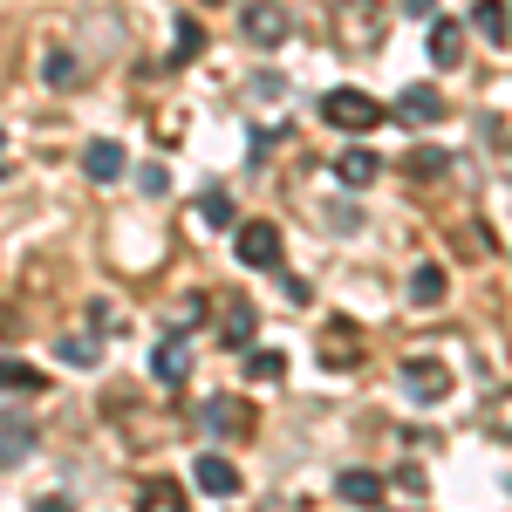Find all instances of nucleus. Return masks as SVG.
Instances as JSON below:
<instances>
[{
    "label": "nucleus",
    "instance_id": "f257e3e1",
    "mask_svg": "<svg viewBox=\"0 0 512 512\" xmlns=\"http://www.w3.org/2000/svg\"><path fill=\"white\" fill-rule=\"evenodd\" d=\"M383 35H390L383 0H342L335 7V48L342 55H369V48H383Z\"/></svg>",
    "mask_w": 512,
    "mask_h": 512
},
{
    "label": "nucleus",
    "instance_id": "f03ea898",
    "mask_svg": "<svg viewBox=\"0 0 512 512\" xmlns=\"http://www.w3.org/2000/svg\"><path fill=\"white\" fill-rule=\"evenodd\" d=\"M321 123H335V130L362 137V130L383 123V103H376L369 89H328V96H321Z\"/></svg>",
    "mask_w": 512,
    "mask_h": 512
},
{
    "label": "nucleus",
    "instance_id": "7ed1b4c3",
    "mask_svg": "<svg viewBox=\"0 0 512 512\" xmlns=\"http://www.w3.org/2000/svg\"><path fill=\"white\" fill-rule=\"evenodd\" d=\"M403 390L417 396L424 410H437V403L451 396V369H444L437 355H410V362H403Z\"/></svg>",
    "mask_w": 512,
    "mask_h": 512
},
{
    "label": "nucleus",
    "instance_id": "20e7f679",
    "mask_svg": "<svg viewBox=\"0 0 512 512\" xmlns=\"http://www.w3.org/2000/svg\"><path fill=\"white\" fill-rule=\"evenodd\" d=\"M233 253H239V267H280V226L246 219V226L233 233Z\"/></svg>",
    "mask_w": 512,
    "mask_h": 512
},
{
    "label": "nucleus",
    "instance_id": "39448f33",
    "mask_svg": "<svg viewBox=\"0 0 512 512\" xmlns=\"http://www.w3.org/2000/svg\"><path fill=\"white\" fill-rule=\"evenodd\" d=\"M315 355H321V369H355V362H362V328H355V321H328Z\"/></svg>",
    "mask_w": 512,
    "mask_h": 512
},
{
    "label": "nucleus",
    "instance_id": "423d86ee",
    "mask_svg": "<svg viewBox=\"0 0 512 512\" xmlns=\"http://www.w3.org/2000/svg\"><path fill=\"white\" fill-rule=\"evenodd\" d=\"M151 376H158L164 390H178V383L192 376V342H185V335H164L158 349H151Z\"/></svg>",
    "mask_w": 512,
    "mask_h": 512
},
{
    "label": "nucleus",
    "instance_id": "0eeeda50",
    "mask_svg": "<svg viewBox=\"0 0 512 512\" xmlns=\"http://www.w3.org/2000/svg\"><path fill=\"white\" fill-rule=\"evenodd\" d=\"M35 417L28 410H0V465H21L28 451H35Z\"/></svg>",
    "mask_w": 512,
    "mask_h": 512
},
{
    "label": "nucleus",
    "instance_id": "6e6552de",
    "mask_svg": "<svg viewBox=\"0 0 512 512\" xmlns=\"http://www.w3.org/2000/svg\"><path fill=\"white\" fill-rule=\"evenodd\" d=\"M239 28H246V41H253V48H280V41H287V14H280L274 0H253Z\"/></svg>",
    "mask_w": 512,
    "mask_h": 512
},
{
    "label": "nucleus",
    "instance_id": "1a4fd4ad",
    "mask_svg": "<svg viewBox=\"0 0 512 512\" xmlns=\"http://www.w3.org/2000/svg\"><path fill=\"white\" fill-rule=\"evenodd\" d=\"M192 478H198V492H212V499H233V492H239V465H233V458H219V451H198Z\"/></svg>",
    "mask_w": 512,
    "mask_h": 512
},
{
    "label": "nucleus",
    "instance_id": "9d476101",
    "mask_svg": "<svg viewBox=\"0 0 512 512\" xmlns=\"http://www.w3.org/2000/svg\"><path fill=\"white\" fill-rule=\"evenodd\" d=\"M403 294H410V308H444V294H451V287H444V267H437V260H417Z\"/></svg>",
    "mask_w": 512,
    "mask_h": 512
},
{
    "label": "nucleus",
    "instance_id": "9b49d317",
    "mask_svg": "<svg viewBox=\"0 0 512 512\" xmlns=\"http://www.w3.org/2000/svg\"><path fill=\"white\" fill-rule=\"evenodd\" d=\"M396 117H403V123H437V117H444V96H437L431 82H410V89L396 96Z\"/></svg>",
    "mask_w": 512,
    "mask_h": 512
},
{
    "label": "nucleus",
    "instance_id": "f8f14e48",
    "mask_svg": "<svg viewBox=\"0 0 512 512\" xmlns=\"http://www.w3.org/2000/svg\"><path fill=\"white\" fill-rule=\"evenodd\" d=\"M458 55H465V28L444 21V14H431V62L437 69H458Z\"/></svg>",
    "mask_w": 512,
    "mask_h": 512
},
{
    "label": "nucleus",
    "instance_id": "ddd939ff",
    "mask_svg": "<svg viewBox=\"0 0 512 512\" xmlns=\"http://www.w3.org/2000/svg\"><path fill=\"white\" fill-rule=\"evenodd\" d=\"M82 171H89L96 185H110V178H123V144H110V137H96V144L82 151Z\"/></svg>",
    "mask_w": 512,
    "mask_h": 512
},
{
    "label": "nucleus",
    "instance_id": "4468645a",
    "mask_svg": "<svg viewBox=\"0 0 512 512\" xmlns=\"http://www.w3.org/2000/svg\"><path fill=\"white\" fill-rule=\"evenodd\" d=\"M335 171H342V185H349V192H369V185L383 178L376 151H342V164H335Z\"/></svg>",
    "mask_w": 512,
    "mask_h": 512
},
{
    "label": "nucleus",
    "instance_id": "2eb2a0df",
    "mask_svg": "<svg viewBox=\"0 0 512 512\" xmlns=\"http://www.w3.org/2000/svg\"><path fill=\"white\" fill-rule=\"evenodd\" d=\"M205 431H219V437L246 431V403H239V396H212V403H205Z\"/></svg>",
    "mask_w": 512,
    "mask_h": 512
},
{
    "label": "nucleus",
    "instance_id": "dca6fc26",
    "mask_svg": "<svg viewBox=\"0 0 512 512\" xmlns=\"http://www.w3.org/2000/svg\"><path fill=\"white\" fill-rule=\"evenodd\" d=\"M35 390H41V369H35V362L0 355V396H35Z\"/></svg>",
    "mask_w": 512,
    "mask_h": 512
},
{
    "label": "nucleus",
    "instance_id": "f3484780",
    "mask_svg": "<svg viewBox=\"0 0 512 512\" xmlns=\"http://www.w3.org/2000/svg\"><path fill=\"white\" fill-rule=\"evenodd\" d=\"M41 82H48V89H76L82 62L69 55V48H48V55H41Z\"/></svg>",
    "mask_w": 512,
    "mask_h": 512
},
{
    "label": "nucleus",
    "instance_id": "a211bd4d",
    "mask_svg": "<svg viewBox=\"0 0 512 512\" xmlns=\"http://www.w3.org/2000/svg\"><path fill=\"white\" fill-rule=\"evenodd\" d=\"M335 492H342L349 506H383V478H376V472H342V478H335Z\"/></svg>",
    "mask_w": 512,
    "mask_h": 512
},
{
    "label": "nucleus",
    "instance_id": "6ab92c4d",
    "mask_svg": "<svg viewBox=\"0 0 512 512\" xmlns=\"http://www.w3.org/2000/svg\"><path fill=\"white\" fill-rule=\"evenodd\" d=\"M478 424L512 444V390H492V396H485V403H478Z\"/></svg>",
    "mask_w": 512,
    "mask_h": 512
},
{
    "label": "nucleus",
    "instance_id": "aec40b11",
    "mask_svg": "<svg viewBox=\"0 0 512 512\" xmlns=\"http://www.w3.org/2000/svg\"><path fill=\"white\" fill-rule=\"evenodd\" d=\"M506 14H512L506 0H478V14H472V21H478V35H485V41H499V48H506V41H512V21H506Z\"/></svg>",
    "mask_w": 512,
    "mask_h": 512
},
{
    "label": "nucleus",
    "instance_id": "412c9836",
    "mask_svg": "<svg viewBox=\"0 0 512 512\" xmlns=\"http://www.w3.org/2000/svg\"><path fill=\"white\" fill-rule=\"evenodd\" d=\"M403 171H410V178H417V185H431V178H444V171H451V158H444V151H437V144H417V151H410V158H403Z\"/></svg>",
    "mask_w": 512,
    "mask_h": 512
},
{
    "label": "nucleus",
    "instance_id": "4be33fe9",
    "mask_svg": "<svg viewBox=\"0 0 512 512\" xmlns=\"http://www.w3.org/2000/svg\"><path fill=\"white\" fill-rule=\"evenodd\" d=\"M246 342H253V308L226 301V349H246Z\"/></svg>",
    "mask_w": 512,
    "mask_h": 512
},
{
    "label": "nucleus",
    "instance_id": "5701e85b",
    "mask_svg": "<svg viewBox=\"0 0 512 512\" xmlns=\"http://www.w3.org/2000/svg\"><path fill=\"white\" fill-rule=\"evenodd\" d=\"M144 506L178 512V506H185V485H178V478H151V485H144Z\"/></svg>",
    "mask_w": 512,
    "mask_h": 512
},
{
    "label": "nucleus",
    "instance_id": "b1692460",
    "mask_svg": "<svg viewBox=\"0 0 512 512\" xmlns=\"http://www.w3.org/2000/svg\"><path fill=\"white\" fill-rule=\"evenodd\" d=\"M198 226H233V198L205 192V198H198Z\"/></svg>",
    "mask_w": 512,
    "mask_h": 512
},
{
    "label": "nucleus",
    "instance_id": "393cba45",
    "mask_svg": "<svg viewBox=\"0 0 512 512\" xmlns=\"http://www.w3.org/2000/svg\"><path fill=\"white\" fill-rule=\"evenodd\" d=\"M458 253L485 260V253H499V233H492V226H465V233H458Z\"/></svg>",
    "mask_w": 512,
    "mask_h": 512
},
{
    "label": "nucleus",
    "instance_id": "a878e982",
    "mask_svg": "<svg viewBox=\"0 0 512 512\" xmlns=\"http://www.w3.org/2000/svg\"><path fill=\"white\" fill-rule=\"evenodd\" d=\"M198 48H205V35H198V21H178V48H171V62H192Z\"/></svg>",
    "mask_w": 512,
    "mask_h": 512
},
{
    "label": "nucleus",
    "instance_id": "bb28decb",
    "mask_svg": "<svg viewBox=\"0 0 512 512\" xmlns=\"http://www.w3.org/2000/svg\"><path fill=\"white\" fill-rule=\"evenodd\" d=\"M62 362H76V369H89V362H96V342H82V335H69V342H62Z\"/></svg>",
    "mask_w": 512,
    "mask_h": 512
},
{
    "label": "nucleus",
    "instance_id": "cd10ccee",
    "mask_svg": "<svg viewBox=\"0 0 512 512\" xmlns=\"http://www.w3.org/2000/svg\"><path fill=\"white\" fill-rule=\"evenodd\" d=\"M137 185H144L151 198H164V192H171V171H164V164H144V178H137Z\"/></svg>",
    "mask_w": 512,
    "mask_h": 512
},
{
    "label": "nucleus",
    "instance_id": "c85d7f7f",
    "mask_svg": "<svg viewBox=\"0 0 512 512\" xmlns=\"http://www.w3.org/2000/svg\"><path fill=\"white\" fill-rule=\"evenodd\" d=\"M246 376H280V355H246Z\"/></svg>",
    "mask_w": 512,
    "mask_h": 512
},
{
    "label": "nucleus",
    "instance_id": "c756f323",
    "mask_svg": "<svg viewBox=\"0 0 512 512\" xmlns=\"http://www.w3.org/2000/svg\"><path fill=\"white\" fill-rule=\"evenodd\" d=\"M0 171H7V137H0Z\"/></svg>",
    "mask_w": 512,
    "mask_h": 512
}]
</instances>
